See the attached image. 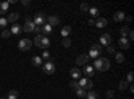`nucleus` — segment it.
Wrapping results in <instances>:
<instances>
[{
	"label": "nucleus",
	"instance_id": "c756f323",
	"mask_svg": "<svg viewBox=\"0 0 134 99\" xmlns=\"http://www.w3.org/2000/svg\"><path fill=\"white\" fill-rule=\"evenodd\" d=\"M0 7H2V11L5 14L7 11H8V7H9V3L8 2H3V3H0Z\"/></svg>",
	"mask_w": 134,
	"mask_h": 99
},
{
	"label": "nucleus",
	"instance_id": "2f4dec72",
	"mask_svg": "<svg viewBox=\"0 0 134 99\" xmlns=\"http://www.w3.org/2000/svg\"><path fill=\"white\" fill-rule=\"evenodd\" d=\"M11 35H12V34H11V31H9V30H4V31L2 32V34H0V36L4 38V39H8Z\"/></svg>",
	"mask_w": 134,
	"mask_h": 99
},
{
	"label": "nucleus",
	"instance_id": "6ab92c4d",
	"mask_svg": "<svg viewBox=\"0 0 134 99\" xmlns=\"http://www.w3.org/2000/svg\"><path fill=\"white\" fill-rule=\"evenodd\" d=\"M32 64L35 66V67H40V66H43V59L40 56H34L32 58Z\"/></svg>",
	"mask_w": 134,
	"mask_h": 99
},
{
	"label": "nucleus",
	"instance_id": "bb28decb",
	"mask_svg": "<svg viewBox=\"0 0 134 99\" xmlns=\"http://www.w3.org/2000/svg\"><path fill=\"white\" fill-rule=\"evenodd\" d=\"M88 12H90L94 18H97V16H99V9L97 8V7H93V8H88Z\"/></svg>",
	"mask_w": 134,
	"mask_h": 99
},
{
	"label": "nucleus",
	"instance_id": "09e8293b",
	"mask_svg": "<svg viewBox=\"0 0 134 99\" xmlns=\"http://www.w3.org/2000/svg\"><path fill=\"white\" fill-rule=\"evenodd\" d=\"M0 15H4V12L2 11V7H0Z\"/></svg>",
	"mask_w": 134,
	"mask_h": 99
},
{
	"label": "nucleus",
	"instance_id": "72a5a7b5",
	"mask_svg": "<svg viewBox=\"0 0 134 99\" xmlns=\"http://www.w3.org/2000/svg\"><path fill=\"white\" fill-rule=\"evenodd\" d=\"M7 24H8L7 19H5V18H0V28H5Z\"/></svg>",
	"mask_w": 134,
	"mask_h": 99
},
{
	"label": "nucleus",
	"instance_id": "c03bdc74",
	"mask_svg": "<svg viewBox=\"0 0 134 99\" xmlns=\"http://www.w3.org/2000/svg\"><path fill=\"white\" fill-rule=\"evenodd\" d=\"M34 32H42L40 27H39V26H35V30H34Z\"/></svg>",
	"mask_w": 134,
	"mask_h": 99
},
{
	"label": "nucleus",
	"instance_id": "f704fd0d",
	"mask_svg": "<svg viewBox=\"0 0 134 99\" xmlns=\"http://www.w3.org/2000/svg\"><path fill=\"white\" fill-rule=\"evenodd\" d=\"M42 38H43L42 35H36V36H35V39H34V43H35V46H36V47H39V44H40V40H42Z\"/></svg>",
	"mask_w": 134,
	"mask_h": 99
},
{
	"label": "nucleus",
	"instance_id": "dca6fc26",
	"mask_svg": "<svg viewBox=\"0 0 134 99\" xmlns=\"http://www.w3.org/2000/svg\"><path fill=\"white\" fill-rule=\"evenodd\" d=\"M40 30H42V32H43L44 35H50L51 32H52V27H51L50 24H47V23H44V24L42 26Z\"/></svg>",
	"mask_w": 134,
	"mask_h": 99
},
{
	"label": "nucleus",
	"instance_id": "c9c22d12",
	"mask_svg": "<svg viewBox=\"0 0 134 99\" xmlns=\"http://www.w3.org/2000/svg\"><path fill=\"white\" fill-rule=\"evenodd\" d=\"M70 87H71L72 90H76V89H79V83L75 82V80H71L70 82Z\"/></svg>",
	"mask_w": 134,
	"mask_h": 99
},
{
	"label": "nucleus",
	"instance_id": "7c9ffc66",
	"mask_svg": "<svg viewBox=\"0 0 134 99\" xmlns=\"http://www.w3.org/2000/svg\"><path fill=\"white\" fill-rule=\"evenodd\" d=\"M133 79H134V74H133V71H130V72L127 74V76H126L127 84H131V83H133Z\"/></svg>",
	"mask_w": 134,
	"mask_h": 99
},
{
	"label": "nucleus",
	"instance_id": "4c0bfd02",
	"mask_svg": "<svg viewBox=\"0 0 134 99\" xmlns=\"http://www.w3.org/2000/svg\"><path fill=\"white\" fill-rule=\"evenodd\" d=\"M81 9H82L83 14H87V12H88V5H87L86 3H83V4L81 5Z\"/></svg>",
	"mask_w": 134,
	"mask_h": 99
},
{
	"label": "nucleus",
	"instance_id": "412c9836",
	"mask_svg": "<svg viewBox=\"0 0 134 99\" xmlns=\"http://www.w3.org/2000/svg\"><path fill=\"white\" fill-rule=\"evenodd\" d=\"M110 68V60L107 58H102V71H107Z\"/></svg>",
	"mask_w": 134,
	"mask_h": 99
},
{
	"label": "nucleus",
	"instance_id": "f257e3e1",
	"mask_svg": "<svg viewBox=\"0 0 134 99\" xmlns=\"http://www.w3.org/2000/svg\"><path fill=\"white\" fill-rule=\"evenodd\" d=\"M46 20H47V18H46V15H44L43 12H38L35 16H34V19H32L34 24H35V26H39V27L46 23Z\"/></svg>",
	"mask_w": 134,
	"mask_h": 99
},
{
	"label": "nucleus",
	"instance_id": "6e6552de",
	"mask_svg": "<svg viewBox=\"0 0 134 99\" xmlns=\"http://www.w3.org/2000/svg\"><path fill=\"white\" fill-rule=\"evenodd\" d=\"M83 74H85V75H87V79L93 78V76H94V68H93V66H90V64L85 66V68H83Z\"/></svg>",
	"mask_w": 134,
	"mask_h": 99
},
{
	"label": "nucleus",
	"instance_id": "2eb2a0df",
	"mask_svg": "<svg viewBox=\"0 0 134 99\" xmlns=\"http://www.w3.org/2000/svg\"><path fill=\"white\" fill-rule=\"evenodd\" d=\"M70 74H71V76H72V79H79L81 75H82V71H81L79 68L75 67V68H71Z\"/></svg>",
	"mask_w": 134,
	"mask_h": 99
},
{
	"label": "nucleus",
	"instance_id": "4468645a",
	"mask_svg": "<svg viewBox=\"0 0 134 99\" xmlns=\"http://www.w3.org/2000/svg\"><path fill=\"white\" fill-rule=\"evenodd\" d=\"M95 27H98V28H103V27H106L107 26V19H105V18H99L98 20H95V24H94Z\"/></svg>",
	"mask_w": 134,
	"mask_h": 99
},
{
	"label": "nucleus",
	"instance_id": "ddd939ff",
	"mask_svg": "<svg viewBox=\"0 0 134 99\" xmlns=\"http://www.w3.org/2000/svg\"><path fill=\"white\" fill-rule=\"evenodd\" d=\"M125 18H126V15H125L124 11H117L114 14V21H124Z\"/></svg>",
	"mask_w": 134,
	"mask_h": 99
},
{
	"label": "nucleus",
	"instance_id": "473e14b6",
	"mask_svg": "<svg viewBox=\"0 0 134 99\" xmlns=\"http://www.w3.org/2000/svg\"><path fill=\"white\" fill-rule=\"evenodd\" d=\"M127 86H129V84H127L126 80H121V82H119V86H118V89H119V90H126Z\"/></svg>",
	"mask_w": 134,
	"mask_h": 99
},
{
	"label": "nucleus",
	"instance_id": "de8ad7c7",
	"mask_svg": "<svg viewBox=\"0 0 134 99\" xmlns=\"http://www.w3.org/2000/svg\"><path fill=\"white\" fill-rule=\"evenodd\" d=\"M8 3H9V4H15V3H16V0H9Z\"/></svg>",
	"mask_w": 134,
	"mask_h": 99
},
{
	"label": "nucleus",
	"instance_id": "393cba45",
	"mask_svg": "<svg viewBox=\"0 0 134 99\" xmlns=\"http://www.w3.org/2000/svg\"><path fill=\"white\" fill-rule=\"evenodd\" d=\"M19 98V92L16 90H11L8 92V99H18Z\"/></svg>",
	"mask_w": 134,
	"mask_h": 99
},
{
	"label": "nucleus",
	"instance_id": "f8f14e48",
	"mask_svg": "<svg viewBox=\"0 0 134 99\" xmlns=\"http://www.w3.org/2000/svg\"><path fill=\"white\" fill-rule=\"evenodd\" d=\"M50 39L48 38H46V36H43L42 38V40H40V44H39V48H43V50H47L48 47H50Z\"/></svg>",
	"mask_w": 134,
	"mask_h": 99
},
{
	"label": "nucleus",
	"instance_id": "a878e982",
	"mask_svg": "<svg viewBox=\"0 0 134 99\" xmlns=\"http://www.w3.org/2000/svg\"><path fill=\"white\" fill-rule=\"evenodd\" d=\"M75 92H76V95L78 96H79V98H86V90H83V89H81V87H79V89H76L75 90Z\"/></svg>",
	"mask_w": 134,
	"mask_h": 99
},
{
	"label": "nucleus",
	"instance_id": "f3484780",
	"mask_svg": "<svg viewBox=\"0 0 134 99\" xmlns=\"http://www.w3.org/2000/svg\"><path fill=\"white\" fill-rule=\"evenodd\" d=\"M70 32H71V27L70 26H64L62 30H60V35L63 36V38H67L70 35Z\"/></svg>",
	"mask_w": 134,
	"mask_h": 99
},
{
	"label": "nucleus",
	"instance_id": "423d86ee",
	"mask_svg": "<svg viewBox=\"0 0 134 99\" xmlns=\"http://www.w3.org/2000/svg\"><path fill=\"white\" fill-rule=\"evenodd\" d=\"M99 42H100V44H102V46H106L107 47V46L111 44V36L109 34H103L102 36H100Z\"/></svg>",
	"mask_w": 134,
	"mask_h": 99
},
{
	"label": "nucleus",
	"instance_id": "0eeeda50",
	"mask_svg": "<svg viewBox=\"0 0 134 99\" xmlns=\"http://www.w3.org/2000/svg\"><path fill=\"white\" fill-rule=\"evenodd\" d=\"M118 46H119L121 48H124V50H127V48L130 47V40H129L127 38H121V39L118 40Z\"/></svg>",
	"mask_w": 134,
	"mask_h": 99
},
{
	"label": "nucleus",
	"instance_id": "c85d7f7f",
	"mask_svg": "<svg viewBox=\"0 0 134 99\" xmlns=\"http://www.w3.org/2000/svg\"><path fill=\"white\" fill-rule=\"evenodd\" d=\"M62 46L66 47V48H67V47H70V46H71V39H70V38H64L63 42H62Z\"/></svg>",
	"mask_w": 134,
	"mask_h": 99
},
{
	"label": "nucleus",
	"instance_id": "e433bc0d",
	"mask_svg": "<svg viewBox=\"0 0 134 99\" xmlns=\"http://www.w3.org/2000/svg\"><path fill=\"white\" fill-rule=\"evenodd\" d=\"M40 58H42V59H46V60H48V59H50V52H48L47 50H44Z\"/></svg>",
	"mask_w": 134,
	"mask_h": 99
},
{
	"label": "nucleus",
	"instance_id": "cd10ccee",
	"mask_svg": "<svg viewBox=\"0 0 134 99\" xmlns=\"http://www.w3.org/2000/svg\"><path fill=\"white\" fill-rule=\"evenodd\" d=\"M129 31H130V30H129V27H127V26L122 27V28H121V31H119V32H121V35H122V38H126V36H127V34H129Z\"/></svg>",
	"mask_w": 134,
	"mask_h": 99
},
{
	"label": "nucleus",
	"instance_id": "39448f33",
	"mask_svg": "<svg viewBox=\"0 0 134 99\" xmlns=\"http://www.w3.org/2000/svg\"><path fill=\"white\" fill-rule=\"evenodd\" d=\"M21 28H23V31H24V32H34V30H35V24H34L32 19L27 18V19H26L24 26L21 27Z\"/></svg>",
	"mask_w": 134,
	"mask_h": 99
},
{
	"label": "nucleus",
	"instance_id": "58836bf2",
	"mask_svg": "<svg viewBox=\"0 0 134 99\" xmlns=\"http://www.w3.org/2000/svg\"><path fill=\"white\" fill-rule=\"evenodd\" d=\"M106 96H107V99H113V96H114V91H113V90H109V91L106 92Z\"/></svg>",
	"mask_w": 134,
	"mask_h": 99
},
{
	"label": "nucleus",
	"instance_id": "f03ea898",
	"mask_svg": "<svg viewBox=\"0 0 134 99\" xmlns=\"http://www.w3.org/2000/svg\"><path fill=\"white\" fill-rule=\"evenodd\" d=\"M102 52V47H100L99 44H93L91 48H90V52H88V58H98L99 56V54Z\"/></svg>",
	"mask_w": 134,
	"mask_h": 99
},
{
	"label": "nucleus",
	"instance_id": "79ce46f5",
	"mask_svg": "<svg viewBox=\"0 0 134 99\" xmlns=\"http://www.w3.org/2000/svg\"><path fill=\"white\" fill-rule=\"evenodd\" d=\"M127 35H129V40L131 42V40L134 39V31H131V30H130V31H129V34H127Z\"/></svg>",
	"mask_w": 134,
	"mask_h": 99
},
{
	"label": "nucleus",
	"instance_id": "9d476101",
	"mask_svg": "<svg viewBox=\"0 0 134 99\" xmlns=\"http://www.w3.org/2000/svg\"><path fill=\"white\" fill-rule=\"evenodd\" d=\"M46 21H47V24L54 27V26H58L60 23V19H59V16H50V18H47Z\"/></svg>",
	"mask_w": 134,
	"mask_h": 99
},
{
	"label": "nucleus",
	"instance_id": "37998d69",
	"mask_svg": "<svg viewBox=\"0 0 134 99\" xmlns=\"http://www.w3.org/2000/svg\"><path fill=\"white\" fill-rule=\"evenodd\" d=\"M21 3H23V5H30L31 4L30 0H21Z\"/></svg>",
	"mask_w": 134,
	"mask_h": 99
},
{
	"label": "nucleus",
	"instance_id": "a19ab883",
	"mask_svg": "<svg viewBox=\"0 0 134 99\" xmlns=\"http://www.w3.org/2000/svg\"><path fill=\"white\" fill-rule=\"evenodd\" d=\"M107 52H110V54H115V48H114L113 46H107Z\"/></svg>",
	"mask_w": 134,
	"mask_h": 99
},
{
	"label": "nucleus",
	"instance_id": "7ed1b4c3",
	"mask_svg": "<svg viewBox=\"0 0 134 99\" xmlns=\"http://www.w3.org/2000/svg\"><path fill=\"white\" fill-rule=\"evenodd\" d=\"M18 47H19L20 51H28V50L32 47V42H31L30 39H21V40L19 42Z\"/></svg>",
	"mask_w": 134,
	"mask_h": 99
},
{
	"label": "nucleus",
	"instance_id": "a18cd8bd",
	"mask_svg": "<svg viewBox=\"0 0 134 99\" xmlns=\"http://www.w3.org/2000/svg\"><path fill=\"white\" fill-rule=\"evenodd\" d=\"M88 24H90V26H94V24H95V20H94V19L88 20Z\"/></svg>",
	"mask_w": 134,
	"mask_h": 99
},
{
	"label": "nucleus",
	"instance_id": "49530a36",
	"mask_svg": "<svg viewBox=\"0 0 134 99\" xmlns=\"http://www.w3.org/2000/svg\"><path fill=\"white\" fill-rule=\"evenodd\" d=\"M129 90H130V92H133V91H134V87H133V84H130V87H129Z\"/></svg>",
	"mask_w": 134,
	"mask_h": 99
},
{
	"label": "nucleus",
	"instance_id": "4be33fe9",
	"mask_svg": "<svg viewBox=\"0 0 134 99\" xmlns=\"http://www.w3.org/2000/svg\"><path fill=\"white\" fill-rule=\"evenodd\" d=\"M93 68H95V70H98V71H102V58L95 59V62H94V67H93Z\"/></svg>",
	"mask_w": 134,
	"mask_h": 99
},
{
	"label": "nucleus",
	"instance_id": "5701e85b",
	"mask_svg": "<svg viewBox=\"0 0 134 99\" xmlns=\"http://www.w3.org/2000/svg\"><path fill=\"white\" fill-rule=\"evenodd\" d=\"M86 99H99V94L95 91H88L86 94Z\"/></svg>",
	"mask_w": 134,
	"mask_h": 99
},
{
	"label": "nucleus",
	"instance_id": "aec40b11",
	"mask_svg": "<svg viewBox=\"0 0 134 99\" xmlns=\"http://www.w3.org/2000/svg\"><path fill=\"white\" fill-rule=\"evenodd\" d=\"M114 55H115V62H117V63L122 64V63L125 62V55L122 54V52H115Z\"/></svg>",
	"mask_w": 134,
	"mask_h": 99
},
{
	"label": "nucleus",
	"instance_id": "20e7f679",
	"mask_svg": "<svg viewBox=\"0 0 134 99\" xmlns=\"http://www.w3.org/2000/svg\"><path fill=\"white\" fill-rule=\"evenodd\" d=\"M43 72L46 75H52L55 72V64L52 62H47L43 64Z\"/></svg>",
	"mask_w": 134,
	"mask_h": 99
},
{
	"label": "nucleus",
	"instance_id": "8fccbe9b",
	"mask_svg": "<svg viewBox=\"0 0 134 99\" xmlns=\"http://www.w3.org/2000/svg\"><path fill=\"white\" fill-rule=\"evenodd\" d=\"M0 99H7V98H0Z\"/></svg>",
	"mask_w": 134,
	"mask_h": 99
},
{
	"label": "nucleus",
	"instance_id": "b1692460",
	"mask_svg": "<svg viewBox=\"0 0 134 99\" xmlns=\"http://www.w3.org/2000/svg\"><path fill=\"white\" fill-rule=\"evenodd\" d=\"M78 83H79V87H81V89L86 90V87H87V83H88V79H87V78H81V79H79V82H78Z\"/></svg>",
	"mask_w": 134,
	"mask_h": 99
},
{
	"label": "nucleus",
	"instance_id": "1a4fd4ad",
	"mask_svg": "<svg viewBox=\"0 0 134 99\" xmlns=\"http://www.w3.org/2000/svg\"><path fill=\"white\" fill-rule=\"evenodd\" d=\"M88 55H86V54H83V55H79V56L76 58V64L78 66H83V64H87V62H88Z\"/></svg>",
	"mask_w": 134,
	"mask_h": 99
},
{
	"label": "nucleus",
	"instance_id": "a211bd4d",
	"mask_svg": "<svg viewBox=\"0 0 134 99\" xmlns=\"http://www.w3.org/2000/svg\"><path fill=\"white\" fill-rule=\"evenodd\" d=\"M16 20H19V12H11V14H8V18H7V21H16Z\"/></svg>",
	"mask_w": 134,
	"mask_h": 99
},
{
	"label": "nucleus",
	"instance_id": "9b49d317",
	"mask_svg": "<svg viewBox=\"0 0 134 99\" xmlns=\"http://www.w3.org/2000/svg\"><path fill=\"white\" fill-rule=\"evenodd\" d=\"M9 31H11V34H12V35H19V34H21L23 28H21V26H19L18 23H14Z\"/></svg>",
	"mask_w": 134,
	"mask_h": 99
},
{
	"label": "nucleus",
	"instance_id": "ea45409f",
	"mask_svg": "<svg viewBox=\"0 0 134 99\" xmlns=\"http://www.w3.org/2000/svg\"><path fill=\"white\" fill-rule=\"evenodd\" d=\"M93 86H94L93 80H91V79H88V83H87V87H86V90H91V89H93Z\"/></svg>",
	"mask_w": 134,
	"mask_h": 99
}]
</instances>
